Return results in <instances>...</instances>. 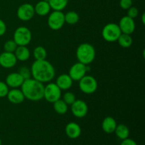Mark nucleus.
<instances>
[{
  "mask_svg": "<svg viewBox=\"0 0 145 145\" xmlns=\"http://www.w3.org/2000/svg\"><path fill=\"white\" fill-rule=\"evenodd\" d=\"M31 76L41 83L50 82L55 75L54 67L46 59L35 60L31 67Z\"/></svg>",
  "mask_w": 145,
  "mask_h": 145,
  "instance_id": "nucleus-1",
  "label": "nucleus"
},
{
  "mask_svg": "<svg viewBox=\"0 0 145 145\" xmlns=\"http://www.w3.org/2000/svg\"><path fill=\"white\" fill-rule=\"evenodd\" d=\"M21 87L25 99L32 101H38L43 99L45 86L36 79L30 78L24 80Z\"/></svg>",
  "mask_w": 145,
  "mask_h": 145,
  "instance_id": "nucleus-2",
  "label": "nucleus"
},
{
  "mask_svg": "<svg viewBox=\"0 0 145 145\" xmlns=\"http://www.w3.org/2000/svg\"><path fill=\"white\" fill-rule=\"evenodd\" d=\"M76 58L79 62L87 65L93 62L96 57V50L91 44L84 42L78 46L76 52Z\"/></svg>",
  "mask_w": 145,
  "mask_h": 145,
  "instance_id": "nucleus-3",
  "label": "nucleus"
},
{
  "mask_svg": "<svg viewBox=\"0 0 145 145\" xmlns=\"http://www.w3.org/2000/svg\"><path fill=\"white\" fill-rule=\"evenodd\" d=\"M13 40L18 46H27L32 40V33L26 27L20 26L14 31Z\"/></svg>",
  "mask_w": 145,
  "mask_h": 145,
  "instance_id": "nucleus-4",
  "label": "nucleus"
},
{
  "mask_svg": "<svg viewBox=\"0 0 145 145\" xmlns=\"http://www.w3.org/2000/svg\"><path fill=\"white\" fill-rule=\"evenodd\" d=\"M121 31L118 24L115 23H109L106 24L102 30V37L107 42H113L118 40L121 34Z\"/></svg>",
  "mask_w": 145,
  "mask_h": 145,
  "instance_id": "nucleus-5",
  "label": "nucleus"
},
{
  "mask_svg": "<svg viewBox=\"0 0 145 145\" xmlns=\"http://www.w3.org/2000/svg\"><path fill=\"white\" fill-rule=\"evenodd\" d=\"M79 89L86 94H91L97 90V81L91 75H85L79 81Z\"/></svg>",
  "mask_w": 145,
  "mask_h": 145,
  "instance_id": "nucleus-6",
  "label": "nucleus"
},
{
  "mask_svg": "<svg viewBox=\"0 0 145 145\" xmlns=\"http://www.w3.org/2000/svg\"><path fill=\"white\" fill-rule=\"evenodd\" d=\"M65 24V14L62 11H53L48 16V26L53 31L61 29Z\"/></svg>",
  "mask_w": 145,
  "mask_h": 145,
  "instance_id": "nucleus-7",
  "label": "nucleus"
},
{
  "mask_svg": "<svg viewBox=\"0 0 145 145\" xmlns=\"http://www.w3.org/2000/svg\"><path fill=\"white\" fill-rule=\"evenodd\" d=\"M62 90L55 83H49L44 88L43 98L49 103H53L60 99Z\"/></svg>",
  "mask_w": 145,
  "mask_h": 145,
  "instance_id": "nucleus-8",
  "label": "nucleus"
},
{
  "mask_svg": "<svg viewBox=\"0 0 145 145\" xmlns=\"http://www.w3.org/2000/svg\"><path fill=\"white\" fill-rule=\"evenodd\" d=\"M89 69L86 65L78 62L74 64L71 67L68 74L69 75V76L72 78L73 81H79L86 75V72Z\"/></svg>",
  "mask_w": 145,
  "mask_h": 145,
  "instance_id": "nucleus-9",
  "label": "nucleus"
},
{
  "mask_svg": "<svg viewBox=\"0 0 145 145\" xmlns=\"http://www.w3.org/2000/svg\"><path fill=\"white\" fill-rule=\"evenodd\" d=\"M17 17L21 21H30L35 14L34 7L31 4L25 3L20 6L17 9Z\"/></svg>",
  "mask_w": 145,
  "mask_h": 145,
  "instance_id": "nucleus-10",
  "label": "nucleus"
},
{
  "mask_svg": "<svg viewBox=\"0 0 145 145\" xmlns=\"http://www.w3.org/2000/svg\"><path fill=\"white\" fill-rule=\"evenodd\" d=\"M88 106L85 101L81 99H76L71 105V110L75 117L78 118H82L85 117L88 113Z\"/></svg>",
  "mask_w": 145,
  "mask_h": 145,
  "instance_id": "nucleus-11",
  "label": "nucleus"
},
{
  "mask_svg": "<svg viewBox=\"0 0 145 145\" xmlns=\"http://www.w3.org/2000/svg\"><path fill=\"white\" fill-rule=\"evenodd\" d=\"M118 25L122 33L131 35L135 30V23L134 19L127 16L121 18Z\"/></svg>",
  "mask_w": 145,
  "mask_h": 145,
  "instance_id": "nucleus-12",
  "label": "nucleus"
},
{
  "mask_svg": "<svg viewBox=\"0 0 145 145\" xmlns=\"http://www.w3.org/2000/svg\"><path fill=\"white\" fill-rule=\"evenodd\" d=\"M17 59L14 52H5L0 54V66L5 69L12 68L16 65Z\"/></svg>",
  "mask_w": 145,
  "mask_h": 145,
  "instance_id": "nucleus-13",
  "label": "nucleus"
},
{
  "mask_svg": "<svg viewBox=\"0 0 145 145\" xmlns=\"http://www.w3.org/2000/svg\"><path fill=\"white\" fill-rule=\"evenodd\" d=\"M24 82V78L18 72H13V73L9 74L7 76L5 83L7 84L8 87H11L12 89H16V88L21 87Z\"/></svg>",
  "mask_w": 145,
  "mask_h": 145,
  "instance_id": "nucleus-14",
  "label": "nucleus"
},
{
  "mask_svg": "<svg viewBox=\"0 0 145 145\" xmlns=\"http://www.w3.org/2000/svg\"><path fill=\"white\" fill-rule=\"evenodd\" d=\"M7 97L8 100L9 101V102H11V103H14V104L21 103L22 102H24V99H25L23 92L21 91V89H18V88L12 89L8 91Z\"/></svg>",
  "mask_w": 145,
  "mask_h": 145,
  "instance_id": "nucleus-15",
  "label": "nucleus"
},
{
  "mask_svg": "<svg viewBox=\"0 0 145 145\" xmlns=\"http://www.w3.org/2000/svg\"><path fill=\"white\" fill-rule=\"evenodd\" d=\"M65 133L67 136L70 139H76L81 135V127L74 122L69 123L65 127Z\"/></svg>",
  "mask_w": 145,
  "mask_h": 145,
  "instance_id": "nucleus-16",
  "label": "nucleus"
},
{
  "mask_svg": "<svg viewBox=\"0 0 145 145\" xmlns=\"http://www.w3.org/2000/svg\"><path fill=\"white\" fill-rule=\"evenodd\" d=\"M55 84L61 90H68L72 87L73 84V80L69 74H62L57 78Z\"/></svg>",
  "mask_w": 145,
  "mask_h": 145,
  "instance_id": "nucleus-17",
  "label": "nucleus"
},
{
  "mask_svg": "<svg viewBox=\"0 0 145 145\" xmlns=\"http://www.w3.org/2000/svg\"><path fill=\"white\" fill-rule=\"evenodd\" d=\"M50 6L48 1H45L44 0L40 1L35 4L34 7L35 10V14H37L38 16H44L48 15L50 11Z\"/></svg>",
  "mask_w": 145,
  "mask_h": 145,
  "instance_id": "nucleus-18",
  "label": "nucleus"
},
{
  "mask_svg": "<svg viewBox=\"0 0 145 145\" xmlns=\"http://www.w3.org/2000/svg\"><path fill=\"white\" fill-rule=\"evenodd\" d=\"M117 126L116 120L113 117H106L103 119L102 122V129L103 131L108 134L114 133Z\"/></svg>",
  "mask_w": 145,
  "mask_h": 145,
  "instance_id": "nucleus-19",
  "label": "nucleus"
},
{
  "mask_svg": "<svg viewBox=\"0 0 145 145\" xmlns=\"http://www.w3.org/2000/svg\"><path fill=\"white\" fill-rule=\"evenodd\" d=\"M14 53L17 60L22 61V62L28 60L31 55L29 49L26 46H18Z\"/></svg>",
  "mask_w": 145,
  "mask_h": 145,
  "instance_id": "nucleus-20",
  "label": "nucleus"
},
{
  "mask_svg": "<svg viewBox=\"0 0 145 145\" xmlns=\"http://www.w3.org/2000/svg\"><path fill=\"white\" fill-rule=\"evenodd\" d=\"M114 133H116V136L119 139L123 140L125 139L128 138L129 135H130V130L127 125L124 124H120L117 125Z\"/></svg>",
  "mask_w": 145,
  "mask_h": 145,
  "instance_id": "nucleus-21",
  "label": "nucleus"
},
{
  "mask_svg": "<svg viewBox=\"0 0 145 145\" xmlns=\"http://www.w3.org/2000/svg\"><path fill=\"white\" fill-rule=\"evenodd\" d=\"M53 108L57 114L64 115L67 112L68 105L62 99H59L53 103Z\"/></svg>",
  "mask_w": 145,
  "mask_h": 145,
  "instance_id": "nucleus-22",
  "label": "nucleus"
},
{
  "mask_svg": "<svg viewBox=\"0 0 145 145\" xmlns=\"http://www.w3.org/2000/svg\"><path fill=\"white\" fill-rule=\"evenodd\" d=\"M117 41L118 42L119 45H120L122 48H130V47L133 45V38H132L131 35H129V34L125 33L120 34V35L119 36Z\"/></svg>",
  "mask_w": 145,
  "mask_h": 145,
  "instance_id": "nucleus-23",
  "label": "nucleus"
},
{
  "mask_svg": "<svg viewBox=\"0 0 145 145\" xmlns=\"http://www.w3.org/2000/svg\"><path fill=\"white\" fill-rule=\"evenodd\" d=\"M69 0H49L50 8L54 11H62L67 7Z\"/></svg>",
  "mask_w": 145,
  "mask_h": 145,
  "instance_id": "nucleus-24",
  "label": "nucleus"
},
{
  "mask_svg": "<svg viewBox=\"0 0 145 145\" xmlns=\"http://www.w3.org/2000/svg\"><path fill=\"white\" fill-rule=\"evenodd\" d=\"M79 20V14L73 11H68L66 14H65V23L69 25H74L78 23Z\"/></svg>",
  "mask_w": 145,
  "mask_h": 145,
  "instance_id": "nucleus-25",
  "label": "nucleus"
},
{
  "mask_svg": "<svg viewBox=\"0 0 145 145\" xmlns=\"http://www.w3.org/2000/svg\"><path fill=\"white\" fill-rule=\"evenodd\" d=\"M33 56L35 60H43L46 59L47 51L45 48L42 46H38L34 49Z\"/></svg>",
  "mask_w": 145,
  "mask_h": 145,
  "instance_id": "nucleus-26",
  "label": "nucleus"
},
{
  "mask_svg": "<svg viewBox=\"0 0 145 145\" xmlns=\"http://www.w3.org/2000/svg\"><path fill=\"white\" fill-rule=\"evenodd\" d=\"M17 47H18V45H17V44L16 43L14 40H7L4 43V49L5 52H14Z\"/></svg>",
  "mask_w": 145,
  "mask_h": 145,
  "instance_id": "nucleus-27",
  "label": "nucleus"
},
{
  "mask_svg": "<svg viewBox=\"0 0 145 145\" xmlns=\"http://www.w3.org/2000/svg\"><path fill=\"white\" fill-rule=\"evenodd\" d=\"M62 100H63L68 106H69V105L71 106V105L76 100V96H75L74 93H73L72 92L67 91L64 94Z\"/></svg>",
  "mask_w": 145,
  "mask_h": 145,
  "instance_id": "nucleus-28",
  "label": "nucleus"
},
{
  "mask_svg": "<svg viewBox=\"0 0 145 145\" xmlns=\"http://www.w3.org/2000/svg\"><path fill=\"white\" fill-rule=\"evenodd\" d=\"M18 73L21 75L24 80L31 78V69L26 67H22L18 69Z\"/></svg>",
  "mask_w": 145,
  "mask_h": 145,
  "instance_id": "nucleus-29",
  "label": "nucleus"
},
{
  "mask_svg": "<svg viewBox=\"0 0 145 145\" xmlns=\"http://www.w3.org/2000/svg\"><path fill=\"white\" fill-rule=\"evenodd\" d=\"M8 91L9 89H8V86H7V84L0 81V98L7 97Z\"/></svg>",
  "mask_w": 145,
  "mask_h": 145,
  "instance_id": "nucleus-30",
  "label": "nucleus"
},
{
  "mask_svg": "<svg viewBox=\"0 0 145 145\" xmlns=\"http://www.w3.org/2000/svg\"><path fill=\"white\" fill-rule=\"evenodd\" d=\"M138 14H139V11L138 9H137V7H133L132 6L130 8H129L128 9H127V16L130 17L131 18H135L136 17L138 16Z\"/></svg>",
  "mask_w": 145,
  "mask_h": 145,
  "instance_id": "nucleus-31",
  "label": "nucleus"
},
{
  "mask_svg": "<svg viewBox=\"0 0 145 145\" xmlns=\"http://www.w3.org/2000/svg\"><path fill=\"white\" fill-rule=\"evenodd\" d=\"M133 6V0H120V7L123 9L127 10Z\"/></svg>",
  "mask_w": 145,
  "mask_h": 145,
  "instance_id": "nucleus-32",
  "label": "nucleus"
},
{
  "mask_svg": "<svg viewBox=\"0 0 145 145\" xmlns=\"http://www.w3.org/2000/svg\"><path fill=\"white\" fill-rule=\"evenodd\" d=\"M7 31V25L3 20L0 19V36L4 35Z\"/></svg>",
  "mask_w": 145,
  "mask_h": 145,
  "instance_id": "nucleus-33",
  "label": "nucleus"
},
{
  "mask_svg": "<svg viewBox=\"0 0 145 145\" xmlns=\"http://www.w3.org/2000/svg\"><path fill=\"white\" fill-rule=\"evenodd\" d=\"M120 145H137V143H136L135 141H134L133 140L130 138L125 139L122 141L121 144Z\"/></svg>",
  "mask_w": 145,
  "mask_h": 145,
  "instance_id": "nucleus-34",
  "label": "nucleus"
},
{
  "mask_svg": "<svg viewBox=\"0 0 145 145\" xmlns=\"http://www.w3.org/2000/svg\"><path fill=\"white\" fill-rule=\"evenodd\" d=\"M144 16H145V14L144 13V14L142 15V21L143 24H145V20H144Z\"/></svg>",
  "mask_w": 145,
  "mask_h": 145,
  "instance_id": "nucleus-35",
  "label": "nucleus"
},
{
  "mask_svg": "<svg viewBox=\"0 0 145 145\" xmlns=\"http://www.w3.org/2000/svg\"><path fill=\"white\" fill-rule=\"evenodd\" d=\"M0 145H1V139H0Z\"/></svg>",
  "mask_w": 145,
  "mask_h": 145,
  "instance_id": "nucleus-36",
  "label": "nucleus"
}]
</instances>
